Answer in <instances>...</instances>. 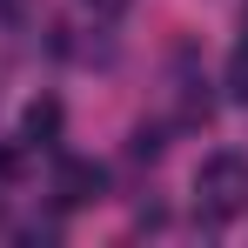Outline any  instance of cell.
<instances>
[{
	"label": "cell",
	"mask_w": 248,
	"mask_h": 248,
	"mask_svg": "<svg viewBox=\"0 0 248 248\" xmlns=\"http://www.w3.org/2000/svg\"><path fill=\"white\" fill-rule=\"evenodd\" d=\"M195 202H202L215 221L242 215V208H248V155H235V148L208 155V161L195 168Z\"/></svg>",
	"instance_id": "cell-1"
},
{
	"label": "cell",
	"mask_w": 248,
	"mask_h": 248,
	"mask_svg": "<svg viewBox=\"0 0 248 248\" xmlns=\"http://www.w3.org/2000/svg\"><path fill=\"white\" fill-rule=\"evenodd\" d=\"M101 188H108V168H101V161L67 155V161L54 168V202H61V208H87V202H101Z\"/></svg>",
	"instance_id": "cell-2"
},
{
	"label": "cell",
	"mask_w": 248,
	"mask_h": 248,
	"mask_svg": "<svg viewBox=\"0 0 248 248\" xmlns=\"http://www.w3.org/2000/svg\"><path fill=\"white\" fill-rule=\"evenodd\" d=\"M20 141H27V148H47V141H61V101H54V94L27 101V114H20Z\"/></svg>",
	"instance_id": "cell-3"
},
{
	"label": "cell",
	"mask_w": 248,
	"mask_h": 248,
	"mask_svg": "<svg viewBox=\"0 0 248 248\" xmlns=\"http://www.w3.org/2000/svg\"><path fill=\"white\" fill-rule=\"evenodd\" d=\"M228 101H248V41L228 54Z\"/></svg>",
	"instance_id": "cell-4"
},
{
	"label": "cell",
	"mask_w": 248,
	"mask_h": 248,
	"mask_svg": "<svg viewBox=\"0 0 248 248\" xmlns=\"http://www.w3.org/2000/svg\"><path fill=\"white\" fill-rule=\"evenodd\" d=\"M34 7H41V0H0V20H7V27H27Z\"/></svg>",
	"instance_id": "cell-5"
},
{
	"label": "cell",
	"mask_w": 248,
	"mask_h": 248,
	"mask_svg": "<svg viewBox=\"0 0 248 248\" xmlns=\"http://www.w3.org/2000/svg\"><path fill=\"white\" fill-rule=\"evenodd\" d=\"M94 20H114V14H127V0H81Z\"/></svg>",
	"instance_id": "cell-6"
},
{
	"label": "cell",
	"mask_w": 248,
	"mask_h": 248,
	"mask_svg": "<svg viewBox=\"0 0 248 248\" xmlns=\"http://www.w3.org/2000/svg\"><path fill=\"white\" fill-rule=\"evenodd\" d=\"M155 155H161V141H155V134L141 127V134H134V161H155Z\"/></svg>",
	"instance_id": "cell-7"
},
{
	"label": "cell",
	"mask_w": 248,
	"mask_h": 248,
	"mask_svg": "<svg viewBox=\"0 0 248 248\" xmlns=\"http://www.w3.org/2000/svg\"><path fill=\"white\" fill-rule=\"evenodd\" d=\"M20 168V148H0V174H14Z\"/></svg>",
	"instance_id": "cell-8"
}]
</instances>
